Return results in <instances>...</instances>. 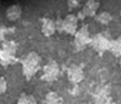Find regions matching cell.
Instances as JSON below:
<instances>
[{
	"label": "cell",
	"instance_id": "4fadbf2b",
	"mask_svg": "<svg viewBox=\"0 0 121 104\" xmlns=\"http://www.w3.org/2000/svg\"><path fill=\"white\" fill-rule=\"evenodd\" d=\"M13 56H15V55L10 53V52H7V51H5V50L0 51V61H1L3 63H5V64L11 63V62L13 61Z\"/></svg>",
	"mask_w": 121,
	"mask_h": 104
},
{
	"label": "cell",
	"instance_id": "5bb4252c",
	"mask_svg": "<svg viewBox=\"0 0 121 104\" xmlns=\"http://www.w3.org/2000/svg\"><path fill=\"white\" fill-rule=\"evenodd\" d=\"M3 50L10 52V53H12V55H15L16 51H17V46H16V44L13 43V41H7V43H5L3 45Z\"/></svg>",
	"mask_w": 121,
	"mask_h": 104
},
{
	"label": "cell",
	"instance_id": "e0dca14e",
	"mask_svg": "<svg viewBox=\"0 0 121 104\" xmlns=\"http://www.w3.org/2000/svg\"><path fill=\"white\" fill-rule=\"evenodd\" d=\"M7 90V82L5 80V78H0V96L4 95Z\"/></svg>",
	"mask_w": 121,
	"mask_h": 104
},
{
	"label": "cell",
	"instance_id": "7c38bea8",
	"mask_svg": "<svg viewBox=\"0 0 121 104\" xmlns=\"http://www.w3.org/2000/svg\"><path fill=\"white\" fill-rule=\"evenodd\" d=\"M45 102L48 104H57V103H60V97L56 92H48L45 97Z\"/></svg>",
	"mask_w": 121,
	"mask_h": 104
},
{
	"label": "cell",
	"instance_id": "d6986e66",
	"mask_svg": "<svg viewBox=\"0 0 121 104\" xmlns=\"http://www.w3.org/2000/svg\"><path fill=\"white\" fill-rule=\"evenodd\" d=\"M120 65H121V57H120Z\"/></svg>",
	"mask_w": 121,
	"mask_h": 104
},
{
	"label": "cell",
	"instance_id": "52a82bcc",
	"mask_svg": "<svg viewBox=\"0 0 121 104\" xmlns=\"http://www.w3.org/2000/svg\"><path fill=\"white\" fill-rule=\"evenodd\" d=\"M41 32L45 36H52L56 32V21L51 19V18H45L43 21V26H41Z\"/></svg>",
	"mask_w": 121,
	"mask_h": 104
},
{
	"label": "cell",
	"instance_id": "277c9868",
	"mask_svg": "<svg viewBox=\"0 0 121 104\" xmlns=\"http://www.w3.org/2000/svg\"><path fill=\"white\" fill-rule=\"evenodd\" d=\"M59 74V67L55 61H50L44 67V79L47 81H53Z\"/></svg>",
	"mask_w": 121,
	"mask_h": 104
},
{
	"label": "cell",
	"instance_id": "8fae6325",
	"mask_svg": "<svg viewBox=\"0 0 121 104\" xmlns=\"http://www.w3.org/2000/svg\"><path fill=\"white\" fill-rule=\"evenodd\" d=\"M97 19V22H99L100 24H108L110 21H112V15H110V12H107V11H102V12H99L96 17Z\"/></svg>",
	"mask_w": 121,
	"mask_h": 104
},
{
	"label": "cell",
	"instance_id": "ba28073f",
	"mask_svg": "<svg viewBox=\"0 0 121 104\" xmlns=\"http://www.w3.org/2000/svg\"><path fill=\"white\" fill-rule=\"evenodd\" d=\"M22 16V7L19 5H11L6 10V18L10 22H16Z\"/></svg>",
	"mask_w": 121,
	"mask_h": 104
},
{
	"label": "cell",
	"instance_id": "9c48e42d",
	"mask_svg": "<svg viewBox=\"0 0 121 104\" xmlns=\"http://www.w3.org/2000/svg\"><path fill=\"white\" fill-rule=\"evenodd\" d=\"M98 3L96 0H88V1L84 5L82 9V15L87 16V17H93L97 13V10H98Z\"/></svg>",
	"mask_w": 121,
	"mask_h": 104
},
{
	"label": "cell",
	"instance_id": "5b68a950",
	"mask_svg": "<svg viewBox=\"0 0 121 104\" xmlns=\"http://www.w3.org/2000/svg\"><path fill=\"white\" fill-rule=\"evenodd\" d=\"M78 22H79V18L70 13L64 18V32L70 34V35H74L78 30Z\"/></svg>",
	"mask_w": 121,
	"mask_h": 104
},
{
	"label": "cell",
	"instance_id": "8992f818",
	"mask_svg": "<svg viewBox=\"0 0 121 104\" xmlns=\"http://www.w3.org/2000/svg\"><path fill=\"white\" fill-rule=\"evenodd\" d=\"M68 79L70 82H73V84H79V82H81L84 80V71L80 67H70L68 69Z\"/></svg>",
	"mask_w": 121,
	"mask_h": 104
},
{
	"label": "cell",
	"instance_id": "ffe728a7",
	"mask_svg": "<svg viewBox=\"0 0 121 104\" xmlns=\"http://www.w3.org/2000/svg\"><path fill=\"white\" fill-rule=\"evenodd\" d=\"M120 16H121V11H120Z\"/></svg>",
	"mask_w": 121,
	"mask_h": 104
},
{
	"label": "cell",
	"instance_id": "7a4b0ae2",
	"mask_svg": "<svg viewBox=\"0 0 121 104\" xmlns=\"http://www.w3.org/2000/svg\"><path fill=\"white\" fill-rule=\"evenodd\" d=\"M91 45L92 47L98 51V52H104L109 50V44H110V38L107 35V33H99L95 38L91 39Z\"/></svg>",
	"mask_w": 121,
	"mask_h": 104
},
{
	"label": "cell",
	"instance_id": "3957f363",
	"mask_svg": "<svg viewBox=\"0 0 121 104\" xmlns=\"http://www.w3.org/2000/svg\"><path fill=\"white\" fill-rule=\"evenodd\" d=\"M75 36V46L79 50H82L85 48L90 43H91V38H90V32H88V28L87 27H82L80 28L79 30H76V33L74 34Z\"/></svg>",
	"mask_w": 121,
	"mask_h": 104
},
{
	"label": "cell",
	"instance_id": "6da1fadb",
	"mask_svg": "<svg viewBox=\"0 0 121 104\" xmlns=\"http://www.w3.org/2000/svg\"><path fill=\"white\" fill-rule=\"evenodd\" d=\"M22 67L24 75L30 79L36 74V71L40 69V57L36 52H29V53L23 58Z\"/></svg>",
	"mask_w": 121,
	"mask_h": 104
},
{
	"label": "cell",
	"instance_id": "ac0fdd59",
	"mask_svg": "<svg viewBox=\"0 0 121 104\" xmlns=\"http://www.w3.org/2000/svg\"><path fill=\"white\" fill-rule=\"evenodd\" d=\"M56 28H57L58 32H64V19L58 18L56 21Z\"/></svg>",
	"mask_w": 121,
	"mask_h": 104
},
{
	"label": "cell",
	"instance_id": "9a60e30c",
	"mask_svg": "<svg viewBox=\"0 0 121 104\" xmlns=\"http://www.w3.org/2000/svg\"><path fill=\"white\" fill-rule=\"evenodd\" d=\"M18 103L19 104H28V103H35V99L32 97V96H27V95H23L22 97L18 98Z\"/></svg>",
	"mask_w": 121,
	"mask_h": 104
},
{
	"label": "cell",
	"instance_id": "30bf717a",
	"mask_svg": "<svg viewBox=\"0 0 121 104\" xmlns=\"http://www.w3.org/2000/svg\"><path fill=\"white\" fill-rule=\"evenodd\" d=\"M109 51L112 52L115 57H121V35L116 40H110Z\"/></svg>",
	"mask_w": 121,
	"mask_h": 104
},
{
	"label": "cell",
	"instance_id": "2e32d148",
	"mask_svg": "<svg viewBox=\"0 0 121 104\" xmlns=\"http://www.w3.org/2000/svg\"><path fill=\"white\" fill-rule=\"evenodd\" d=\"M67 4H68V7L70 10H75V9L80 7L81 0H67Z\"/></svg>",
	"mask_w": 121,
	"mask_h": 104
}]
</instances>
